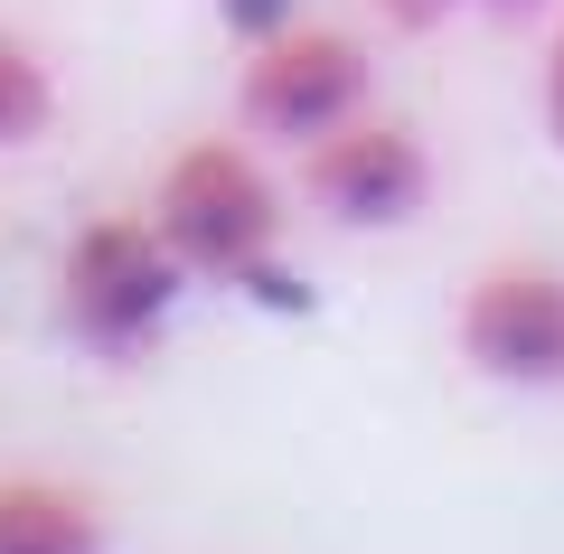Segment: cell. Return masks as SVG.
Instances as JSON below:
<instances>
[{
  "instance_id": "277c9868",
  "label": "cell",
  "mask_w": 564,
  "mask_h": 554,
  "mask_svg": "<svg viewBox=\"0 0 564 554\" xmlns=\"http://www.w3.org/2000/svg\"><path fill=\"white\" fill-rule=\"evenodd\" d=\"M302 188L329 207L339 226H404V217H423V198H433V151H423L404 122H367V113H348L339 132H321L302 151Z\"/></svg>"
},
{
  "instance_id": "5b68a950",
  "label": "cell",
  "mask_w": 564,
  "mask_h": 554,
  "mask_svg": "<svg viewBox=\"0 0 564 554\" xmlns=\"http://www.w3.org/2000/svg\"><path fill=\"white\" fill-rule=\"evenodd\" d=\"M462 357L499 385H564V273L499 263L462 292Z\"/></svg>"
},
{
  "instance_id": "9c48e42d",
  "label": "cell",
  "mask_w": 564,
  "mask_h": 554,
  "mask_svg": "<svg viewBox=\"0 0 564 554\" xmlns=\"http://www.w3.org/2000/svg\"><path fill=\"white\" fill-rule=\"evenodd\" d=\"M377 10H386L395 29H443L452 10H462V0H377Z\"/></svg>"
},
{
  "instance_id": "30bf717a",
  "label": "cell",
  "mask_w": 564,
  "mask_h": 554,
  "mask_svg": "<svg viewBox=\"0 0 564 554\" xmlns=\"http://www.w3.org/2000/svg\"><path fill=\"white\" fill-rule=\"evenodd\" d=\"M226 10H236L254 39H273V29H282V0H226Z\"/></svg>"
},
{
  "instance_id": "52a82bcc",
  "label": "cell",
  "mask_w": 564,
  "mask_h": 554,
  "mask_svg": "<svg viewBox=\"0 0 564 554\" xmlns=\"http://www.w3.org/2000/svg\"><path fill=\"white\" fill-rule=\"evenodd\" d=\"M57 113V85H47V57H29L10 29H0V151H20V141L47 132Z\"/></svg>"
},
{
  "instance_id": "ba28073f",
  "label": "cell",
  "mask_w": 564,
  "mask_h": 554,
  "mask_svg": "<svg viewBox=\"0 0 564 554\" xmlns=\"http://www.w3.org/2000/svg\"><path fill=\"white\" fill-rule=\"evenodd\" d=\"M536 104H545V132H555V151H564V20H555V47H545V85H536Z\"/></svg>"
},
{
  "instance_id": "3957f363",
  "label": "cell",
  "mask_w": 564,
  "mask_h": 554,
  "mask_svg": "<svg viewBox=\"0 0 564 554\" xmlns=\"http://www.w3.org/2000/svg\"><path fill=\"white\" fill-rule=\"evenodd\" d=\"M236 104H245L254 132L311 151L321 132H339L367 104V47L339 39V29H292L282 20L273 39H254V57H245V76H236Z\"/></svg>"
},
{
  "instance_id": "7a4b0ae2",
  "label": "cell",
  "mask_w": 564,
  "mask_h": 554,
  "mask_svg": "<svg viewBox=\"0 0 564 554\" xmlns=\"http://www.w3.org/2000/svg\"><path fill=\"white\" fill-rule=\"evenodd\" d=\"M180 273L188 263L170 254L161 226H132V217H104L66 245V273H57V301H66V329L85 338L95 357H141L161 338L170 301H180Z\"/></svg>"
},
{
  "instance_id": "8fae6325",
  "label": "cell",
  "mask_w": 564,
  "mask_h": 554,
  "mask_svg": "<svg viewBox=\"0 0 564 554\" xmlns=\"http://www.w3.org/2000/svg\"><path fill=\"white\" fill-rule=\"evenodd\" d=\"M489 10H536V0H489Z\"/></svg>"
},
{
  "instance_id": "8992f818",
  "label": "cell",
  "mask_w": 564,
  "mask_h": 554,
  "mask_svg": "<svg viewBox=\"0 0 564 554\" xmlns=\"http://www.w3.org/2000/svg\"><path fill=\"white\" fill-rule=\"evenodd\" d=\"M0 554H104L95 498L57 479H0Z\"/></svg>"
},
{
  "instance_id": "6da1fadb",
  "label": "cell",
  "mask_w": 564,
  "mask_h": 554,
  "mask_svg": "<svg viewBox=\"0 0 564 554\" xmlns=\"http://www.w3.org/2000/svg\"><path fill=\"white\" fill-rule=\"evenodd\" d=\"M151 226L170 236V254L207 282H273V245H282V207L263 188V170L236 141H198L161 170L151 188Z\"/></svg>"
}]
</instances>
